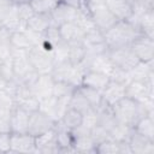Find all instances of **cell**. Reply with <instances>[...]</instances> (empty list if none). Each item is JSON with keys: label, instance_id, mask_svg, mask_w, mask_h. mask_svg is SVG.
I'll list each match as a JSON object with an SVG mask.
<instances>
[{"label": "cell", "instance_id": "cell-21", "mask_svg": "<svg viewBox=\"0 0 154 154\" xmlns=\"http://www.w3.org/2000/svg\"><path fill=\"white\" fill-rule=\"evenodd\" d=\"M108 82H109V77H108L107 75L87 70V71L83 73L81 85H85V87L96 89V90H99V91H102L103 88L108 84Z\"/></svg>", "mask_w": 154, "mask_h": 154}, {"label": "cell", "instance_id": "cell-18", "mask_svg": "<svg viewBox=\"0 0 154 154\" xmlns=\"http://www.w3.org/2000/svg\"><path fill=\"white\" fill-rule=\"evenodd\" d=\"M59 34L60 37L64 42L67 45L72 43H82L84 31L75 23V22H69L59 25Z\"/></svg>", "mask_w": 154, "mask_h": 154}, {"label": "cell", "instance_id": "cell-30", "mask_svg": "<svg viewBox=\"0 0 154 154\" xmlns=\"http://www.w3.org/2000/svg\"><path fill=\"white\" fill-rule=\"evenodd\" d=\"M77 87L67 83V82H64V81H54L53 83V90H52V95L57 99H60V97H67V96H71V94L73 93V90L76 89Z\"/></svg>", "mask_w": 154, "mask_h": 154}, {"label": "cell", "instance_id": "cell-16", "mask_svg": "<svg viewBox=\"0 0 154 154\" xmlns=\"http://www.w3.org/2000/svg\"><path fill=\"white\" fill-rule=\"evenodd\" d=\"M125 87L126 85H124L122 83H118V82H114V81L109 79L108 84L101 91L102 101L106 105L112 107L118 101H120L123 97H125Z\"/></svg>", "mask_w": 154, "mask_h": 154}, {"label": "cell", "instance_id": "cell-37", "mask_svg": "<svg viewBox=\"0 0 154 154\" xmlns=\"http://www.w3.org/2000/svg\"><path fill=\"white\" fill-rule=\"evenodd\" d=\"M108 77H109L111 81L122 83L124 85H126L131 81V77H130L129 71L123 70V69H119V67H116V66H113V69H112L111 73L108 75Z\"/></svg>", "mask_w": 154, "mask_h": 154}, {"label": "cell", "instance_id": "cell-33", "mask_svg": "<svg viewBox=\"0 0 154 154\" xmlns=\"http://www.w3.org/2000/svg\"><path fill=\"white\" fill-rule=\"evenodd\" d=\"M83 46H91V45H99L105 43V32L97 29L96 26L85 31L82 41Z\"/></svg>", "mask_w": 154, "mask_h": 154}, {"label": "cell", "instance_id": "cell-45", "mask_svg": "<svg viewBox=\"0 0 154 154\" xmlns=\"http://www.w3.org/2000/svg\"><path fill=\"white\" fill-rule=\"evenodd\" d=\"M12 111H1L0 109V132H11L10 119Z\"/></svg>", "mask_w": 154, "mask_h": 154}, {"label": "cell", "instance_id": "cell-41", "mask_svg": "<svg viewBox=\"0 0 154 154\" xmlns=\"http://www.w3.org/2000/svg\"><path fill=\"white\" fill-rule=\"evenodd\" d=\"M90 136H91V138H93V141H94V143H95V147L99 144V143H101V142H103V141H106V140H108L111 136H109V131L108 130H106L105 128H102L101 125H95L91 130H90Z\"/></svg>", "mask_w": 154, "mask_h": 154}, {"label": "cell", "instance_id": "cell-28", "mask_svg": "<svg viewBox=\"0 0 154 154\" xmlns=\"http://www.w3.org/2000/svg\"><path fill=\"white\" fill-rule=\"evenodd\" d=\"M10 45L12 48H19V49H26V51H30V48L32 47V43L29 40V37L24 30H18V31L11 32Z\"/></svg>", "mask_w": 154, "mask_h": 154}, {"label": "cell", "instance_id": "cell-6", "mask_svg": "<svg viewBox=\"0 0 154 154\" xmlns=\"http://www.w3.org/2000/svg\"><path fill=\"white\" fill-rule=\"evenodd\" d=\"M55 125V122L45 112L36 109L30 113L29 118V124H28V130L26 132L32 135L34 137L53 129Z\"/></svg>", "mask_w": 154, "mask_h": 154}, {"label": "cell", "instance_id": "cell-10", "mask_svg": "<svg viewBox=\"0 0 154 154\" xmlns=\"http://www.w3.org/2000/svg\"><path fill=\"white\" fill-rule=\"evenodd\" d=\"M90 16L94 22V25L103 32L111 29L118 22V19L111 13V11L106 7V5H100L97 7H94L90 11Z\"/></svg>", "mask_w": 154, "mask_h": 154}, {"label": "cell", "instance_id": "cell-5", "mask_svg": "<svg viewBox=\"0 0 154 154\" xmlns=\"http://www.w3.org/2000/svg\"><path fill=\"white\" fill-rule=\"evenodd\" d=\"M107 54H108V58L111 59L113 66L126 70V71H130L140 61L130 46L108 49Z\"/></svg>", "mask_w": 154, "mask_h": 154}, {"label": "cell", "instance_id": "cell-20", "mask_svg": "<svg viewBox=\"0 0 154 154\" xmlns=\"http://www.w3.org/2000/svg\"><path fill=\"white\" fill-rule=\"evenodd\" d=\"M105 5L118 20H128L132 14V2L126 0H106Z\"/></svg>", "mask_w": 154, "mask_h": 154}, {"label": "cell", "instance_id": "cell-8", "mask_svg": "<svg viewBox=\"0 0 154 154\" xmlns=\"http://www.w3.org/2000/svg\"><path fill=\"white\" fill-rule=\"evenodd\" d=\"M125 96L140 103H143L147 100H153V85L147 82L130 81L125 87Z\"/></svg>", "mask_w": 154, "mask_h": 154}, {"label": "cell", "instance_id": "cell-50", "mask_svg": "<svg viewBox=\"0 0 154 154\" xmlns=\"http://www.w3.org/2000/svg\"><path fill=\"white\" fill-rule=\"evenodd\" d=\"M14 5H22V4H28V2H30L31 0H11Z\"/></svg>", "mask_w": 154, "mask_h": 154}, {"label": "cell", "instance_id": "cell-48", "mask_svg": "<svg viewBox=\"0 0 154 154\" xmlns=\"http://www.w3.org/2000/svg\"><path fill=\"white\" fill-rule=\"evenodd\" d=\"M60 1H63L64 4H66V5H69V6L73 7V8L88 12L87 8H85V0H60Z\"/></svg>", "mask_w": 154, "mask_h": 154}, {"label": "cell", "instance_id": "cell-27", "mask_svg": "<svg viewBox=\"0 0 154 154\" xmlns=\"http://www.w3.org/2000/svg\"><path fill=\"white\" fill-rule=\"evenodd\" d=\"M69 107H71L73 109H77L81 113H85L87 111L93 108L90 106V103L88 102V100L85 99V96L82 94V91L79 90L78 87L73 90V93L71 94V96L69 99Z\"/></svg>", "mask_w": 154, "mask_h": 154}, {"label": "cell", "instance_id": "cell-9", "mask_svg": "<svg viewBox=\"0 0 154 154\" xmlns=\"http://www.w3.org/2000/svg\"><path fill=\"white\" fill-rule=\"evenodd\" d=\"M11 153H36L35 137L28 132H11Z\"/></svg>", "mask_w": 154, "mask_h": 154}, {"label": "cell", "instance_id": "cell-36", "mask_svg": "<svg viewBox=\"0 0 154 154\" xmlns=\"http://www.w3.org/2000/svg\"><path fill=\"white\" fill-rule=\"evenodd\" d=\"M60 0H31L30 5L35 13H51Z\"/></svg>", "mask_w": 154, "mask_h": 154}, {"label": "cell", "instance_id": "cell-7", "mask_svg": "<svg viewBox=\"0 0 154 154\" xmlns=\"http://www.w3.org/2000/svg\"><path fill=\"white\" fill-rule=\"evenodd\" d=\"M130 47L140 61L154 60V38L141 34L130 43Z\"/></svg>", "mask_w": 154, "mask_h": 154}, {"label": "cell", "instance_id": "cell-40", "mask_svg": "<svg viewBox=\"0 0 154 154\" xmlns=\"http://www.w3.org/2000/svg\"><path fill=\"white\" fill-rule=\"evenodd\" d=\"M75 23L85 32L93 28H95L94 22L91 19V16L89 12H84V11H79V14L77 17V19L75 20Z\"/></svg>", "mask_w": 154, "mask_h": 154}, {"label": "cell", "instance_id": "cell-2", "mask_svg": "<svg viewBox=\"0 0 154 154\" xmlns=\"http://www.w3.org/2000/svg\"><path fill=\"white\" fill-rule=\"evenodd\" d=\"M112 111L118 123L129 125L131 128H134V125L141 117L148 114L142 103L126 96L113 105Z\"/></svg>", "mask_w": 154, "mask_h": 154}, {"label": "cell", "instance_id": "cell-31", "mask_svg": "<svg viewBox=\"0 0 154 154\" xmlns=\"http://www.w3.org/2000/svg\"><path fill=\"white\" fill-rule=\"evenodd\" d=\"M132 130H134V128H131L129 125L117 123L113 126V129L109 131V136H111V138H113V140H116L118 142L129 141V137H130Z\"/></svg>", "mask_w": 154, "mask_h": 154}, {"label": "cell", "instance_id": "cell-43", "mask_svg": "<svg viewBox=\"0 0 154 154\" xmlns=\"http://www.w3.org/2000/svg\"><path fill=\"white\" fill-rule=\"evenodd\" d=\"M14 4L11 0H0V26L4 25L8 16L11 14Z\"/></svg>", "mask_w": 154, "mask_h": 154}, {"label": "cell", "instance_id": "cell-38", "mask_svg": "<svg viewBox=\"0 0 154 154\" xmlns=\"http://www.w3.org/2000/svg\"><path fill=\"white\" fill-rule=\"evenodd\" d=\"M16 106L14 96L10 94L5 88L0 90V109L1 111H12Z\"/></svg>", "mask_w": 154, "mask_h": 154}, {"label": "cell", "instance_id": "cell-34", "mask_svg": "<svg viewBox=\"0 0 154 154\" xmlns=\"http://www.w3.org/2000/svg\"><path fill=\"white\" fill-rule=\"evenodd\" d=\"M69 49H70V47L66 42H64L63 40L60 42H58L52 48V55L54 59V64L69 61Z\"/></svg>", "mask_w": 154, "mask_h": 154}, {"label": "cell", "instance_id": "cell-47", "mask_svg": "<svg viewBox=\"0 0 154 154\" xmlns=\"http://www.w3.org/2000/svg\"><path fill=\"white\" fill-rule=\"evenodd\" d=\"M132 6L142 11H152L154 10V0H134Z\"/></svg>", "mask_w": 154, "mask_h": 154}, {"label": "cell", "instance_id": "cell-15", "mask_svg": "<svg viewBox=\"0 0 154 154\" xmlns=\"http://www.w3.org/2000/svg\"><path fill=\"white\" fill-rule=\"evenodd\" d=\"M53 83H54V79H53L51 73L38 75L30 88H31L32 94L38 100H42V99H46L48 96H52Z\"/></svg>", "mask_w": 154, "mask_h": 154}, {"label": "cell", "instance_id": "cell-23", "mask_svg": "<svg viewBox=\"0 0 154 154\" xmlns=\"http://www.w3.org/2000/svg\"><path fill=\"white\" fill-rule=\"evenodd\" d=\"M53 24L51 13H34L26 20V29H30L36 32L43 34Z\"/></svg>", "mask_w": 154, "mask_h": 154}, {"label": "cell", "instance_id": "cell-35", "mask_svg": "<svg viewBox=\"0 0 154 154\" xmlns=\"http://www.w3.org/2000/svg\"><path fill=\"white\" fill-rule=\"evenodd\" d=\"M95 154H119V142L109 137L95 147Z\"/></svg>", "mask_w": 154, "mask_h": 154}, {"label": "cell", "instance_id": "cell-25", "mask_svg": "<svg viewBox=\"0 0 154 154\" xmlns=\"http://www.w3.org/2000/svg\"><path fill=\"white\" fill-rule=\"evenodd\" d=\"M82 119H83V113H81L77 109L69 107L64 112L60 120H58V123L69 130H73L82 124Z\"/></svg>", "mask_w": 154, "mask_h": 154}, {"label": "cell", "instance_id": "cell-1", "mask_svg": "<svg viewBox=\"0 0 154 154\" xmlns=\"http://www.w3.org/2000/svg\"><path fill=\"white\" fill-rule=\"evenodd\" d=\"M141 35L140 29L128 20H118L111 29L105 31V42L108 49L130 46V43Z\"/></svg>", "mask_w": 154, "mask_h": 154}, {"label": "cell", "instance_id": "cell-46", "mask_svg": "<svg viewBox=\"0 0 154 154\" xmlns=\"http://www.w3.org/2000/svg\"><path fill=\"white\" fill-rule=\"evenodd\" d=\"M0 153H11V132H0Z\"/></svg>", "mask_w": 154, "mask_h": 154}, {"label": "cell", "instance_id": "cell-51", "mask_svg": "<svg viewBox=\"0 0 154 154\" xmlns=\"http://www.w3.org/2000/svg\"><path fill=\"white\" fill-rule=\"evenodd\" d=\"M126 1H129V2H132V1H134V0H126Z\"/></svg>", "mask_w": 154, "mask_h": 154}, {"label": "cell", "instance_id": "cell-17", "mask_svg": "<svg viewBox=\"0 0 154 154\" xmlns=\"http://www.w3.org/2000/svg\"><path fill=\"white\" fill-rule=\"evenodd\" d=\"M131 81H141L147 82L148 84L153 85L154 78V64L153 61H138L130 71Z\"/></svg>", "mask_w": 154, "mask_h": 154}, {"label": "cell", "instance_id": "cell-49", "mask_svg": "<svg viewBox=\"0 0 154 154\" xmlns=\"http://www.w3.org/2000/svg\"><path fill=\"white\" fill-rule=\"evenodd\" d=\"M105 1L106 0H85V8L90 13V11L94 7H97L100 5H105Z\"/></svg>", "mask_w": 154, "mask_h": 154}, {"label": "cell", "instance_id": "cell-26", "mask_svg": "<svg viewBox=\"0 0 154 154\" xmlns=\"http://www.w3.org/2000/svg\"><path fill=\"white\" fill-rule=\"evenodd\" d=\"M134 130L150 140H154V119L153 116L146 114L141 117L134 125Z\"/></svg>", "mask_w": 154, "mask_h": 154}, {"label": "cell", "instance_id": "cell-42", "mask_svg": "<svg viewBox=\"0 0 154 154\" xmlns=\"http://www.w3.org/2000/svg\"><path fill=\"white\" fill-rule=\"evenodd\" d=\"M81 125L88 130H91L95 125H97V111L95 108H90L89 111L83 113V119Z\"/></svg>", "mask_w": 154, "mask_h": 154}, {"label": "cell", "instance_id": "cell-13", "mask_svg": "<svg viewBox=\"0 0 154 154\" xmlns=\"http://www.w3.org/2000/svg\"><path fill=\"white\" fill-rule=\"evenodd\" d=\"M128 143L131 154H154V140H150L135 130H132Z\"/></svg>", "mask_w": 154, "mask_h": 154}, {"label": "cell", "instance_id": "cell-14", "mask_svg": "<svg viewBox=\"0 0 154 154\" xmlns=\"http://www.w3.org/2000/svg\"><path fill=\"white\" fill-rule=\"evenodd\" d=\"M82 65L84 66L85 71L90 70V71H95V72H100V73H105V75H109L112 69H113V64L111 61V59L108 58L107 52L103 54H99L95 55L93 58H87L84 59V61L82 63Z\"/></svg>", "mask_w": 154, "mask_h": 154}, {"label": "cell", "instance_id": "cell-32", "mask_svg": "<svg viewBox=\"0 0 154 154\" xmlns=\"http://www.w3.org/2000/svg\"><path fill=\"white\" fill-rule=\"evenodd\" d=\"M78 88L82 91V94L85 96V99L88 100V102L90 103V106L93 108L96 109L97 107L101 106V103H102L101 91H99L96 89H93V88H89V87H85V85H79Z\"/></svg>", "mask_w": 154, "mask_h": 154}, {"label": "cell", "instance_id": "cell-4", "mask_svg": "<svg viewBox=\"0 0 154 154\" xmlns=\"http://www.w3.org/2000/svg\"><path fill=\"white\" fill-rule=\"evenodd\" d=\"M28 59L38 75L51 73L54 67V59L52 51L46 49L41 45L32 46L28 53Z\"/></svg>", "mask_w": 154, "mask_h": 154}, {"label": "cell", "instance_id": "cell-29", "mask_svg": "<svg viewBox=\"0 0 154 154\" xmlns=\"http://www.w3.org/2000/svg\"><path fill=\"white\" fill-rule=\"evenodd\" d=\"M69 61L72 65H79L85 59V48L83 43H72L69 45Z\"/></svg>", "mask_w": 154, "mask_h": 154}, {"label": "cell", "instance_id": "cell-3", "mask_svg": "<svg viewBox=\"0 0 154 154\" xmlns=\"http://www.w3.org/2000/svg\"><path fill=\"white\" fill-rule=\"evenodd\" d=\"M85 69L82 64L72 65L70 61H64V63L54 64L51 75L54 81H64L75 87H79Z\"/></svg>", "mask_w": 154, "mask_h": 154}, {"label": "cell", "instance_id": "cell-39", "mask_svg": "<svg viewBox=\"0 0 154 154\" xmlns=\"http://www.w3.org/2000/svg\"><path fill=\"white\" fill-rule=\"evenodd\" d=\"M0 77L5 82L14 79L13 66H12V58H8V59H5V60L0 61Z\"/></svg>", "mask_w": 154, "mask_h": 154}, {"label": "cell", "instance_id": "cell-44", "mask_svg": "<svg viewBox=\"0 0 154 154\" xmlns=\"http://www.w3.org/2000/svg\"><path fill=\"white\" fill-rule=\"evenodd\" d=\"M17 8H18V13H19L20 19L24 22V24H25V26H26V20L35 13L34 10H32V7H31V5H30V2H28V4H22V5H17Z\"/></svg>", "mask_w": 154, "mask_h": 154}, {"label": "cell", "instance_id": "cell-19", "mask_svg": "<svg viewBox=\"0 0 154 154\" xmlns=\"http://www.w3.org/2000/svg\"><path fill=\"white\" fill-rule=\"evenodd\" d=\"M29 118H30V112H28L26 109L19 106H14L10 119L11 132H26Z\"/></svg>", "mask_w": 154, "mask_h": 154}, {"label": "cell", "instance_id": "cell-22", "mask_svg": "<svg viewBox=\"0 0 154 154\" xmlns=\"http://www.w3.org/2000/svg\"><path fill=\"white\" fill-rule=\"evenodd\" d=\"M55 131H57V144L59 147L60 153H73V135L72 131L60 125L58 122H55Z\"/></svg>", "mask_w": 154, "mask_h": 154}, {"label": "cell", "instance_id": "cell-11", "mask_svg": "<svg viewBox=\"0 0 154 154\" xmlns=\"http://www.w3.org/2000/svg\"><path fill=\"white\" fill-rule=\"evenodd\" d=\"M35 147L36 153L42 154H55L60 153L59 147L57 144V131L55 128L38 135L35 137Z\"/></svg>", "mask_w": 154, "mask_h": 154}, {"label": "cell", "instance_id": "cell-12", "mask_svg": "<svg viewBox=\"0 0 154 154\" xmlns=\"http://www.w3.org/2000/svg\"><path fill=\"white\" fill-rule=\"evenodd\" d=\"M79 11L81 10L73 8V7L64 4L63 1H59L58 5L51 12V18H52L53 24L59 26L60 24H64V23L75 22L79 14Z\"/></svg>", "mask_w": 154, "mask_h": 154}, {"label": "cell", "instance_id": "cell-24", "mask_svg": "<svg viewBox=\"0 0 154 154\" xmlns=\"http://www.w3.org/2000/svg\"><path fill=\"white\" fill-rule=\"evenodd\" d=\"M73 135V153H95V143L89 134Z\"/></svg>", "mask_w": 154, "mask_h": 154}]
</instances>
